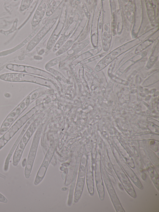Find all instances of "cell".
<instances>
[{
	"label": "cell",
	"mask_w": 159,
	"mask_h": 212,
	"mask_svg": "<svg viewBox=\"0 0 159 212\" xmlns=\"http://www.w3.org/2000/svg\"><path fill=\"white\" fill-rule=\"evenodd\" d=\"M34 93L32 92L27 96L8 115L1 126L0 135H3L9 129L12 124L28 106L32 99Z\"/></svg>",
	"instance_id": "cell-1"
},
{
	"label": "cell",
	"mask_w": 159,
	"mask_h": 212,
	"mask_svg": "<svg viewBox=\"0 0 159 212\" xmlns=\"http://www.w3.org/2000/svg\"><path fill=\"white\" fill-rule=\"evenodd\" d=\"M32 112L30 111L19 118L0 138V150L24 124L32 114Z\"/></svg>",
	"instance_id": "cell-2"
},
{
	"label": "cell",
	"mask_w": 159,
	"mask_h": 212,
	"mask_svg": "<svg viewBox=\"0 0 159 212\" xmlns=\"http://www.w3.org/2000/svg\"><path fill=\"white\" fill-rule=\"evenodd\" d=\"M0 79L9 82H29L38 83V78L33 75L23 73H7L0 75Z\"/></svg>",
	"instance_id": "cell-3"
},
{
	"label": "cell",
	"mask_w": 159,
	"mask_h": 212,
	"mask_svg": "<svg viewBox=\"0 0 159 212\" xmlns=\"http://www.w3.org/2000/svg\"><path fill=\"white\" fill-rule=\"evenodd\" d=\"M31 133L30 129H29L21 139L16 148L12 159V164L14 166H17L19 163Z\"/></svg>",
	"instance_id": "cell-4"
},
{
	"label": "cell",
	"mask_w": 159,
	"mask_h": 212,
	"mask_svg": "<svg viewBox=\"0 0 159 212\" xmlns=\"http://www.w3.org/2000/svg\"><path fill=\"white\" fill-rule=\"evenodd\" d=\"M32 1L22 0L20 8L21 11H23L28 8L32 2Z\"/></svg>",
	"instance_id": "cell-5"
},
{
	"label": "cell",
	"mask_w": 159,
	"mask_h": 212,
	"mask_svg": "<svg viewBox=\"0 0 159 212\" xmlns=\"http://www.w3.org/2000/svg\"><path fill=\"white\" fill-rule=\"evenodd\" d=\"M110 77H111L112 80L117 82L126 85H127L128 84V82L127 81L123 80L122 79L116 77V76L112 75L111 76H110Z\"/></svg>",
	"instance_id": "cell-6"
},
{
	"label": "cell",
	"mask_w": 159,
	"mask_h": 212,
	"mask_svg": "<svg viewBox=\"0 0 159 212\" xmlns=\"http://www.w3.org/2000/svg\"><path fill=\"white\" fill-rule=\"evenodd\" d=\"M0 202L4 203H7L8 202V200L1 193H0Z\"/></svg>",
	"instance_id": "cell-7"
}]
</instances>
